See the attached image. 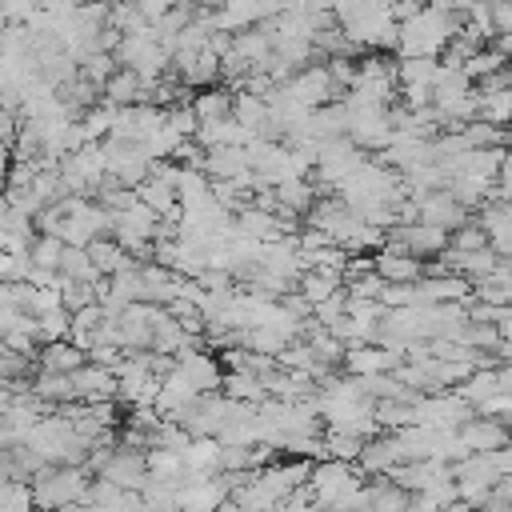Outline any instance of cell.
Returning a JSON list of instances; mask_svg holds the SVG:
<instances>
[{
    "label": "cell",
    "instance_id": "cell-1",
    "mask_svg": "<svg viewBox=\"0 0 512 512\" xmlns=\"http://www.w3.org/2000/svg\"><path fill=\"white\" fill-rule=\"evenodd\" d=\"M332 20L360 52H396V8L392 0H332Z\"/></svg>",
    "mask_w": 512,
    "mask_h": 512
},
{
    "label": "cell",
    "instance_id": "cell-2",
    "mask_svg": "<svg viewBox=\"0 0 512 512\" xmlns=\"http://www.w3.org/2000/svg\"><path fill=\"white\" fill-rule=\"evenodd\" d=\"M456 32H460V12L448 8L444 0H428V4L412 8L400 20V28H396V52H400V60H412V56L440 60V52L452 44Z\"/></svg>",
    "mask_w": 512,
    "mask_h": 512
},
{
    "label": "cell",
    "instance_id": "cell-3",
    "mask_svg": "<svg viewBox=\"0 0 512 512\" xmlns=\"http://www.w3.org/2000/svg\"><path fill=\"white\" fill-rule=\"evenodd\" d=\"M24 448H32V456L40 464H68V468H84L88 452H92V444L72 428V420L64 412H44L28 428Z\"/></svg>",
    "mask_w": 512,
    "mask_h": 512
},
{
    "label": "cell",
    "instance_id": "cell-4",
    "mask_svg": "<svg viewBox=\"0 0 512 512\" xmlns=\"http://www.w3.org/2000/svg\"><path fill=\"white\" fill-rule=\"evenodd\" d=\"M32 504L36 512H52V508H64V504H84L88 492H92V476L88 468H68V464H44L32 480Z\"/></svg>",
    "mask_w": 512,
    "mask_h": 512
},
{
    "label": "cell",
    "instance_id": "cell-5",
    "mask_svg": "<svg viewBox=\"0 0 512 512\" xmlns=\"http://www.w3.org/2000/svg\"><path fill=\"white\" fill-rule=\"evenodd\" d=\"M112 56H116L120 68L136 72L144 84L164 80V72H168V64H172V56H168V48H164V40L156 36L152 24H148L144 32H128V36H120V44L112 48Z\"/></svg>",
    "mask_w": 512,
    "mask_h": 512
},
{
    "label": "cell",
    "instance_id": "cell-6",
    "mask_svg": "<svg viewBox=\"0 0 512 512\" xmlns=\"http://www.w3.org/2000/svg\"><path fill=\"white\" fill-rule=\"evenodd\" d=\"M56 172H60V184H64L68 196H88V200H92V196L104 188V180H108L104 144H84V148L68 152V156L56 164Z\"/></svg>",
    "mask_w": 512,
    "mask_h": 512
},
{
    "label": "cell",
    "instance_id": "cell-7",
    "mask_svg": "<svg viewBox=\"0 0 512 512\" xmlns=\"http://www.w3.org/2000/svg\"><path fill=\"white\" fill-rule=\"evenodd\" d=\"M168 380H176L180 388H188L192 396H208V392H220V380H224V364L204 352V348H184L180 356H172V368L164 372Z\"/></svg>",
    "mask_w": 512,
    "mask_h": 512
},
{
    "label": "cell",
    "instance_id": "cell-8",
    "mask_svg": "<svg viewBox=\"0 0 512 512\" xmlns=\"http://www.w3.org/2000/svg\"><path fill=\"white\" fill-rule=\"evenodd\" d=\"M368 160V152H360L348 136H336V140H324L320 148H316V164H312V172H316V184L320 188H328V192H336L360 164Z\"/></svg>",
    "mask_w": 512,
    "mask_h": 512
},
{
    "label": "cell",
    "instance_id": "cell-9",
    "mask_svg": "<svg viewBox=\"0 0 512 512\" xmlns=\"http://www.w3.org/2000/svg\"><path fill=\"white\" fill-rule=\"evenodd\" d=\"M280 92L292 96V100L304 104V108H324V104H332V100L344 96V92L336 88V80L328 76L324 60H312V64H304L300 72H292V76L280 84Z\"/></svg>",
    "mask_w": 512,
    "mask_h": 512
},
{
    "label": "cell",
    "instance_id": "cell-10",
    "mask_svg": "<svg viewBox=\"0 0 512 512\" xmlns=\"http://www.w3.org/2000/svg\"><path fill=\"white\" fill-rule=\"evenodd\" d=\"M104 144V164H108V180L112 184H120V188H140L144 180H148V172H152V160L144 156V148L140 144H132V140H100Z\"/></svg>",
    "mask_w": 512,
    "mask_h": 512
},
{
    "label": "cell",
    "instance_id": "cell-11",
    "mask_svg": "<svg viewBox=\"0 0 512 512\" xmlns=\"http://www.w3.org/2000/svg\"><path fill=\"white\" fill-rule=\"evenodd\" d=\"M276 12H280V0H220L212 8V32L236 36V32L268 24Z\"/></svg>",
    "mask_w": 512,
    "mask_h": 512
},
{
    "label": "cell",
    "instance_id": "cell-12",
    "mask_svg": "<svg viewBox=\"0 0 512 512\" xmlns=\"http://www.w3.org/2000/svg\"><path fill=\"white\" fill-rule=\"evenodd\" d=\"M468 416L476 412L456 392H424L412 400V424H424V428H460Z\"/></svg>",
    "mask_w": 512,
    "mask_h": 512
},
{
    "label": "cell",
    "instance_id": "cell-13",
    "mask_svg": "<svg viewBox=\"0 0 512 512\" xmlns=\"http://www.w3.org/2000/svg\"><path fill=\"white\" fill-rule=\"evenodd\" d=\"M96 480H108V484H116V488H124V492H140L144 480H148V460H144L140 448L116 444V448L108 452V460L96 468Z\"/></svg>",
    "mask_w": 512,
    "mask_h": 512
},
{
    "label": "cell",
    "instance_id": "cell-14",
    "mask_svg": "<svg viewBox=\"0 0 512 512\" xmlns=\"http://www.w3.org/2000/svg\"><path fill=\"white\" fill-rule=\"evenodd\" d=\"M456 440H460V448L472 456V452H496V448H504V444L512 440V432H508L504 420L476 412V416H468V420L456 428Z\"/></svg>",
    "mask_w": 512,
    "mask_h": 512
},
{
    "label": "cell",
    "instance_id": "cell-15",
    "mask_svg": "<svg viewBox=\"0 0 512 512\" xmlns=\"http://www.w3.org/2000/svg\"><path fill=\"white\" fill-rule=\"evenodd\" d=\"M400 360H404V352H396V348H384V344H352L348 352H344V368H348V376H356V380H364V376H384V372H396L400 368Z\"/></svg>",
    "mask_w": 512,
    "mask_h": 512
},
{
    "label": "cell",
    "instance_id": "cell-16",
    "mask_svg": "<svg viewBox=\"0 0 512 512\" xmlns=\"http://www.w3.org/2000/svg\"><path fill=\"white\" fill-rule=\"evenodd\" d=\"M372 268H376V276L384 284H416L428 264L408 256V252H400V248H392V244H380L376 256H372Z\"/></svg>",
    "mask_w": 512,
    "mask_h": 512
},
{
    "label": "cell",
    "instance_id": "cell-17",
    "mask_svg": "<svg viewBox=\"0 0 512 512\" xmlns=\"http://www.w3.org/2000/svg\"><path fill=\"white\" fill-rule=\"evenodd\" d=\"M200 172L212 180V184H228V180H240L248 168V152L244 144H228V148H208L204 160H200Z\"/></svg>",
    "mask_w": 512,
    "mask_h": 512
},
{
    "label": "cell",
    "instance_id": "cell-18",
    "mask_svg": "<svg viewBox=\"0 0 512 512\" xmlns=\"http://www.w3.org/2000/svg\"><path fill=\"white\" fill-rule=\"evenodd\" d=\"M396 464H400V452H396L392 432H380V436L364 440V448H360V456H356V468H360V476H364V480L388 476Z\"/></svg>",
    "mask_w": 512,
    "mask_h": 512
},
{
    "label": "cell",
    "instance_id": "cell-19",
    "mask_svg": "<svg viewBox=\"0 0 512 512\" xmlns=\"http://www.w3.org/2000/svg\"><path fill=\"white\" fill-rule=\"evenodd\" d=\"M72 388H76V400L80 404H96V400H116V372L112 368H100V364H84L72 372Z\"/></svg>",
    "mask_w": 512,
    "mask_h": 512
},
{
    "label": "cell",
    "instance_id": "cell-20",
    "mask_svg": "<svg viewBox=\"0 0 512 512\" xmlns=\"http://www.w3.org/2000/svg\"><path fill=\"white\" fill-rule=\"evenodd\" d=\"M144 96H148V84H144L136 72L120 68V64H116V72H112V76L104 80V88H100V100H104V104H112V108L144 104Z\"/></svg>",
    "mask_w": 512,
    "mask_h": 512
},
{
    "label": "cell",
    "instance_id": "cell-21",
    "mask_svg": "<svg viewBox=\"0 0 512 512\" xmlns=\"http://www.w3.org/2000/svg\"><path fill=\"white\" fill-rule=\"evenodd\" d=\"M36 360H40V372L72 376L76 368H84V364H88V352H84V348H76L72 340H56V344H40Z\"/></svg>",
    "mask_w": 512,
    "mask_h": 512
},
{
    "label": "cell",
    "instance_id": "cell-22",
    "mask_svg": "<svg viewBox=\"0 0 512 512\" xmlns=\"http://www.w3.org/2000/svg\"><path fill=\"white\" fill-rule=\"evenodd\" d=\"M476 120L488 128L512 124V88H476Z\"/></svg>",
    "mask_w": 512,
    "mask_h": 512
},
{
    "label": "cell",
    "instance_id": "cell-23",
    "mask_svg": "<svg viewBox=\"0 0 512 512\" xmlns=\"http://www.w3.org/2000/svg\"><path fill=\"white\" fill-rule=\"evenodd\" d=\"M188 108H192L196 124H208V120H224V116H232V88H220V84H212V88H200L196 96H188Z\"/></svg>",
    "mask_w": 512,
    "mask_h": 512
},
{
    "label": "cell",
    "instance_id": "cell-24",
    "mask_svg": "<svg viewBox=\"0 0 512 512\" xmlns=\"http://www.w3.org/2000/svg\"><path fill=\"white\" fill-rule=\"evenodd\" d=\"M500 392V364H484V368H476L464 384H456V396L464 400V404H472V412L484 404V400H492Z\"/></svg>",
    "mask_w": 512,
    "mask_h": 512
},
{
    "label": "cell",
    "instance_id": "cell-25",
    "mask_svg": "<svg viewBox=\"0 0 512 512\" xmlns=\"http://www.w3.org/2000/svg\"><path fill=\"white\" fill-rule=\"evenodd\" d=\"M336 288H344V276L340 272H332V268H304L300 272V280H296V292L316 308L320 300H328Z\"/></svg>",
    "mask_w": 512,
    "mask_h": 512
},
{
    "label": "cell",
    "instance_id": "cell-26",
    "mask_svg": "<svg viewBox=\"0 0 512 512\" xmlns=\"http://www.w3.org/2000/svg\"><path fill=\"white\" fill-rule=\"evenodd\" d=\"M220 392H224L228 400H236V404H260V400H268V392H264L260 376H252V372H240V368H224Z\"/></svg>",
    "mask_w": 512,
    "mask_h": 512
},
{
    "label": "cell",
    "instance_id": "cell-27",
    "mask_svg": "<svg viewBox=\"0 0 512 512\" xmlns=\"http://www.w3.org/2000/svg\"><path fill=\"white\" fill-rule=\"evenodd\" d=\"M88 256H92V264H96V272L100 276H116L120 268H128V264H136L112 236H100V240H92L88 244Z\"/></svg>",
    "mask_w": 512,
    "mask_h": 512
},
{
    "label": "cell",
    "instance_id": "cell-28",
    "mask_svg": "<svg viewBox=\"0 0 512 512\" xmlns=\"http://www.w3.org/2000/svg\"><path fill=\"white\" fill-rule=\"evenodd\" d=\"M60 276H64V280H76V284H100V280H104V276L96 272L88 248H68V244H64V256H60Z\"/></svg>",
    "mask_w": 512,
    "mask_h": 512
},
{
    "label": "cell",
    "instance_id": "cell-29",
    "mask_svg": "<svg viewBox=\"0 0 512 512\" xmlns=\"http://www.w3.org/2000/svg\"><path fill=\"white\" fill-rule=\"evenodd\" d=\"M60 256H64V240L36 232V240H32V248H28L32 268H36V272H60Z\"/></svg>",
    "mask_w": 512,
    "mask_h": 512
},
{
    "label": "cell",
    "instance_id": "cell-30",
    "mask_svg": "<svg viewBox=\"0 0 512 512\" xmlns=\"http://www.w3.org/2000/svg\"><path fill=\"white\" fill-rule=\"evenodd\" d=\"M448 248L452 252H480V248H488V236H484V228L480 224H460L456 232H448Z\"/></svg>",
    "mask_w": 512,
    "mask_h": 512
},
{
    "label": "cell",
    "instance_id": "cell-31",
    "mask_svg": "<svg viewBox=\"0 0 512 512\" xmlns=\"http://www.w3.org/2000/svg\"><path fill=\"white\" fill-rule=\"evenodd\" d=\"M208 4H212V8H216V4H220V0H208Z\"/></svg>",
    "mask_w": 512,
    "mask_h": 512
},
{
    "label": "cell",
    "instance_id": "cell-32",
    "mask_svg": "<svg viewBox=\"0 0 512 512\" xmlns=\"http://www.w3.org/2000/svg\"><path fill=\"white\" fill-rule=\"evenodd\" d=\"M472 512H480V508H472Z\"/></svg>",
    "mask_w": 512,
    "mask_h": 512
}]
</instances>
